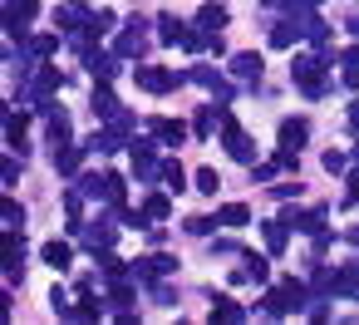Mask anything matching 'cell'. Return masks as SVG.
Wrapping results in <instances>:
<instances>
[{
  "mask_svg": "<svg viewBox=\"0 0 359 325\" xmlns=\"http://www.w3.org/2000/svg\"><path fill=\"white\" fill-rule=\"evenodd\" d=\"M45 261L65 271V266H69V246H60V241H50V246H45Z\"/></svg>",
  "mask_w": 359,
  "mask_h": 325,
  "instance_id": "1",
  "label": "cell"
},
{
  "mask_svg": "<svg viewBox=\"0 0 359 325\" xmlns=\"http://www.w3.org/2000/svg\"><path fill=\"white\" fill-rule=\"evenodd\" d=\"M236 74H241V79L261 74V60H256V55H241V60H236Z\"/></svg>",
  "mask_w": 359,
  "mask_h": 325,
  "instance_id": "2",
  "label": "cell"
},
{
  "mask_svg": "<svg viewBox=\"0 0 359 325\" xmlns=\"http://www.w3.org/2000/svg\"><path fill=\"white\" fill-rule=\"evenodd\" d=\"M280 138H285V148H300V138H305V124H285V128H280Z\"/></svg>",
  "mask_w": 359,
  "mask_h": 325,
  "instance_id": "3",
  "label": "cell"
},
{
  "mask_svg": "<svg viewBox=\"0 0 359 325\" xmlns=\"http://www.w3.org/2000/svg\"><path fill=\"white\" fill-rule=\"evenodd\" d=\"M222 222H226V227H241V222H246V207H226Z\"/></svg>",
  "mask_w": 359,
  "mask_h": 325,
  "instance_id": "4",
  "label": "cell"
}]
</instances>
